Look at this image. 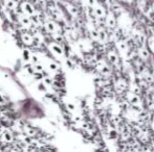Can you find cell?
<instances>
[{
    "instance_id": "cell-1",
    "label": "cell",
    "mask_w": 154,
    "mask_h": 152,
    "mask_svg": "<svg viewBox=\"0 0 154 152\" xmlns=\"http://www.w3.org/2000/svg\"><path fill=\"white\" fill-rule=\"evenodd\" d=\"M7 4H9V6H10V7H15L14 1H7Z\"/></svg>"
}]
</instances>
